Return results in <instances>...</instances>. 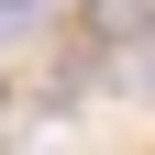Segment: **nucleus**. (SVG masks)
Returning a JSON list of instances; mask_svg holds the SVG:
<instances>
[{
	"label": "nucleus",
	"instance_id": "f257e3e1",
	"mask_svg": "<svg viewBox=\"0 0 155 155\" xmlns=\"http://www.w3.org/2000/svg\"><path fill=\"white\" fill-rule=\"evenodd\" d=\"M144 89H155V67H144Z\"/></svg>",
	"mask_w": 155,
	"mask_h": 155
}]
</instances>
